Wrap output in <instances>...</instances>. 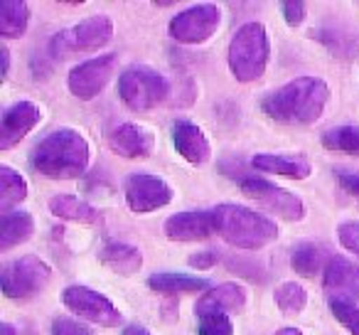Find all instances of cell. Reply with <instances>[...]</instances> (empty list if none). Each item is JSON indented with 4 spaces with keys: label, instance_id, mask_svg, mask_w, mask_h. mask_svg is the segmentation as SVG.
Listing matches in <instances>:
<instances>
[{
    "label": "cell",
    "instance_id": "obj_29",
    "mask_svg": "<svg viewBox=\"0 0 359 335\" xmlns=\"http://www.w3.org/2000/svg\"><path fill=\"white\" fill-rule=\"evenodd\" d=\"M197 315V335H234V323L226 313L202 310Z\"/></svg>",
    "mask_w": 359,
    "mask_h": 335
},
{
    "label": "cell",
    "instance_id": "obj_13",
    "mask_svg": "<svg viewBox=\"0 0 359 335\" xmlns=\"http://www.w3.org/2000/svg\"><path fill=\"white\" fill-rule=\"evenodd\" d=\"M170 242H202L217 235L215 210H187L168 217L163 225Z\"/></svg>",
    "mask_w": 359,
    "mask_h": 335
},
{
    "label": "cell",
    "instance_id": "obj_26",
    "mask_svg": "<svg viewBox=\"0 0 359 335\" xmlns=\"http://www.w3.org/2000/svg\"><path fill=\"white\" fill-rule=\"evenodd\" d=\"M27 197V180L11 165H0V210L3 215L13 212V207L20 205Z\"/></svg>",
    "mask_w": 359,
    "mask_h": 335
},
{
    "label": "cell",
    "instance_id": "obj_25",
    "mask_svg": "<svg viewBox=\"0 0 359 335\" xmlns=\"http://www.w3.org/2000/svg\"><path fill=\"white\" fill-rule=\"evenodd\" d=\"M30 25V6L25 0H3L0 3V35L18 40Z\"/></svg>",
    "mask_w": 359,
    "mask_h": 335
},
{
    "label": "cell",
    "instance_id": "obj_22",
    "mask_svg": "<svg viewBox=\"0 0 359 335\" xmlns=\"http://www.w3.org/2000/svg\"><path fill=\"white\" fill-rule=\"evenodd\" d=\"M332 256L327 254V247L318 244V242H300L290 251V266L295 274L305 276V279H315L325 266L330 264Z\"/></svg>",
    "mask_w": 359,
    "mask_h": 335
},
{
    "label": "cell",
    "instance_id": "obj_36",
    "mask_svg": "<svg viewBox=\"0 0 359 335\" xmlns=\"http://www.w3.org/2000/svg\"><path fill=\"white\" fill-rule=\"evenodd\" d=\"M123 335H153L150 333L145 325H140V323H130V325H126L123 328Z\"/></svg>",
    "mask_w": 359,
    "mask_h": 335
},
{
    "label": "cell",
    "instance_id": "obj_5",
    "mask_svg": "<svg viewBox=\"0 0 359 335\" xmlns=\"http://www.w3.org/2000/svg\"><path fill=\"white\" fill-rule=\"evenodd\" d=\"M170 94V81L158 70L145 65H133L118 77V96L128 109L150 111L163 104Z\"/></svg>",
    "mask_w": 359,
    "mask_h": 335
},
{
    "label": "cell",
    "instance_id": "obj_37",
    "mask_svg": "<svg viewBox=\"0 0 359 335\" xmlns=\"http://www.w3.org/2000/svg\"><path fill=\"white\" fill-rule=\"evenodd\" d=\"M0 57H3V79H8V74H11V50L0 47Z\"/></svg>",
    "mask_w": 359,
    "mask_h": 335
},
{
    "label": "cell",
    "instance_id": "obj_9",
    "mask_svg": "<svg viewBox=\"0 0 359 335\" xmlns=\"http://www.w3.org/2000/svg\"><path fill=\"white\" fill-rule=\"evenodd\" d=\"M219 22H222L219 6L197 3V6L177 13V15L170 20L168 32L180 45H202V42H207L215 35Z\"/></svg>",
    "mask_w": 359,
    "mask_h": 335
},
{
    "label": "cell",
    "instance_id": "obj_19",
    "mask_svg": "<svg viewBox=\"0 0 359 335\" xmlns=\"http://www.w3.org/2000/svg\"><path fill=\"white\" fill-rule=\"evenodd\" d=\"M256 171L271 173V176H283L290 180H305V178L313 173L310 168V160L303 155H273V153H261L254 155L251 160Z\"/></svg>",
    "mask_w": 359,
    "mask_h": 335
},
{
    "label": "cell",
    "instance_id": "obj_23",
    "mask_svg": "<svg viewBox=\"0 0 359 335\" xmlns=\"http://www.w3.org/2000/svg\"><path fill=\"white\" fill-rule=\"evenodd\" d=\"M35 232V220L30 212L13 210L6 212L0 220V251H11L13 247L27 242Z\"/></svg>",
    "mask_w": 359,
    "mask_h": 335
},
{
    "label": "cell",
    "instance_id": "obj_30",
    "mask_svg": "<svg viewBox=\"0 0 359 335\" xmlns=\"http://www.w3.org/2000/svg\"><path fill=\"white\" fill-rule=\"evenodd\" d=\"M330 310L334 318L342 323V328H347L349 335H359V308L347 301H330Z\"/></svg>",
    "mask_w": 359,
    "mask_h": 335
},
{
    "label": "cell",
    "instance_id": "obj_8",
    "mask_svg": "<svg viewBox=\"0 0 359 335\" xmlns=\"http://www.w3.org/2000/svg\"><path fill=\"white\" fill-rule=\"evenodd\" d=\"M241 192H244L249 200H254L256 205H261L264 210L273 212L276 217L285 222H300L305 217V202L300 200L295 192L285 190V188H278L273 183L264 180V178H241L239 180Z\"/></svg>",
    "mask_w": 359,
    "mask_h": 335
},
{
    "label": "cell",
    "instance_id": "obj_31",
    "mask_svg": "<svg viewBox=\"0 0 359 335\" xmlns=\"http://www.w3.org/2000/svg\"><path fill=\"white\" fill-rule=\"evenodd\" d=\"M52 335H94V330L86 328L79 320L60 315V318L52 320Z\"/></svg>",
    "mask_w": 359,
    "mask_h": 335
},
{
    "label": "cell",
    "instance_id": "obj_35",
    "mask_svg": "<svg viewBox=\"0 0 359 335\" xmlns=\"http://www.w3.org/2000/svg\"><path fill=\"white\" fill-rule=\"evenodd\" d=\"M187 261H190V266H195V269H212V266L219 261V254L207 249V251H200V254H192Z\"/></svg>",
    "mask_w": 359,
    "mask_h": 335
},
{
    "label": "cell",
    "instance_id": "obj_3",
    "mask_svg": "<svg viewBox=\"0 0 359 335\" xmlns=\"http://www.w3.org/2000/svg\"><path fill=\"white\" fill-rule=\"evenodd\" d=\"M217 217V235L236 249H264L278 239V227L271 217L244 205L212 207Z\"/></svg>",
    "mask_w": 359,
    "mask_h": 335
},
{
    "label": "cell",
    "instance_id": "obj_16",
    "mask_svg": "<svg viewBox=\"0 0 359 335\" xmlns=\"http://www.w3.org/2000/svg\"><path fill=\"white\" fill-rule=\"evenodd\" d=\"M109 145L121 158H128V160L148 158L155 148V133L148 126L121 124L109 133Z\"/></svg>",
    "mask_w": 359,
    "mask_h": 335
},
{
    "label": "cell",
    "instance_id": "obj_27",
    "mask_svg": "<svg viewBox=\"0 0 359 335\" xmlns=\"http://www.w3.org/2000/svg\"><path fill=\"white\" fill-rule=\"evenodd\" d=\"M320 140L332 153L359 155V126H334L325 131Z\"/></svg>",
    "mask_w": 359,
    "mask_h": 335
},
{
    "label": "cell",
    "instance_id": "obj_33",
    "mask_svg": "<svg viewBox=\"0 0 359 335\" xmlns=\"http://www.w3.org/2000/svg\"><path fill=\"white\" fill-rule=\"evenodd\" d=\"M337 235L344 249H349L354 256H359V222H342Z\"/></svg>",
    "mask_w": 359,
    "mask_h": 335
},
{
    "label": "cell",
    "instance_id": "obj_4",
    "mask_svg": "<svg viewBox=\"0 0 359 335\" xmlns=\"http://www.w3.org/2000/svg\"><path fill=\"white\" fill-rule=\"evenodd\" d=\"M271 42L264 22H244L229 42V70L236 81L251 84L261 79L269 67Z\"/></svg>",
    "mask_w": 359,
    "mask_h": 335
},
{
    "label": "cell",
    "instance_id": "obj_1",
    "mask_svg": "<svg viewBox=\"0 0 359 335\" xmlns=\"http://www.w3.org/2000/svg\"><path fill=\"white\" fill-rule=\"evenodd\" d=\"M330 86L320 77H298L261 99V111L276 124L310 126L323 116Z\"/></svg>",
    "mask_w": 359,
    "mask_h": 335
},
{
    "label": "cell",
    "instance_id": "obj_2",
    "mask_svg": "<svg viewBox=\"0 0 359 335\" xmlns=\"http://www.w3.org/2000/svg\"><path fill=\"white\" fill-rule=\"evenodd\" d=\"M89 140L76 129H57L32 148V171L50 180H76L89 168Z\"/></svg>",
    "mask_w": 359,
    "mask_h": 335
},
{
    "label": "cell",
    "instance_id": "obj_6",
    "mask_svg": "<svg viewBox=\"0 0 359 335\" xmlns=\"http://www.w3.org/2000/svg\"><path fill=\"white\" fill-rule=\"evenodd\" d=\"M114 37V22L106 15H91L81 20L79 25L62 30L52 37L50 52L55 60H65V57L74 55V52H91L106 47Z\"/></svg>",
    "mask_w": 359,
    "mask_h": 335
},
{
    "label": "cell",
    "instance_id": "obj_32",
    "mask_svg": "<svg viewBox=\"0 0 359 335\" xmlns=\"http://www.w3.org/2000/svg\"><path fill=\"white\" fill-rule=\"evenodd\" d=\"M280 13H283V20L290 27H298L303 25L305 15H308V6L303 0H285V3H280Z\"/></svg>",
    "mask_w": 359,
    "mask_h": 335
},
{
    "label": "cell",
    "instance_id": "obj_24",
    "mask_svg": "<svg viewBox=\"0 0 359 335\" xmlns=\"http://www.w3.org/2000/svg\"><path fill=\"white\" fill-rule=\"evenodd\" d=\"M50 212L60 220L79 222V225H94L99 222V210L89 202L79 200L76 195H55L50 200Z\"/></svg>",
    "mask_w": 359,
    "mask_h": 335
},
{
    "label": "cell",
    "instance_id": "obj_7",
    "mask_svg": "<svg viewBox=\"0 0 359 335\" xmlns=\"http://www.w3.org/2000/svg\"><path fill=\"white\" fill-rule=\"evenodd\" d=\"M52 279V266L40 256H20L15 261H8L0 274L3 294L13 301H25L40 294Z\"/></svg>",
    "mask_w": 359,
    "mask_h": 335
},
{
    "label": "cell",
    "instance_id": "obj_21",
    "mask_svg": "<svg viewBox=\"0 0 359 335\" xmlns=\"http://www.w3.org/2000/svg\"><path fill=\"white\" fill-rule=\"evenodd\" d=\"M148 289L155 294L165 296H177V294H195V291H210L212 281L200 279V276L190 274H175V271H158V274L148 276Z\"/></svg>",
    "mask_w": 359,
    "mask_h": 335
},
{
    "label": "cell",
    "instance_id": "obj_12",
    "mask_svg": "<svg viewBox=\"0 0 359 335\" xmlns=\"http://www.w3.org/2000/svg\"><path fill=\"white\" fill-rule=\"evenodd\" d=\"M116 72V55H101L94 60H86L81 65H76L67 77V86H69L72 96L81 101L96 99L101 91L106 89V84L111 81Z\"/></svg>",
    "mask_w": 359,
    "mask_h": 335
},
{
    "label": "cell",
    "instance_id": "obj_17",
    "mask_svg": "<svg viewBox=\"0 0 359 335\" xmlns=\"http://www.w3.org/2000/svg\"><path fill=\"white\" fill-rule=\"evenodd\" d=\"M172 143L175 150L192 165H205L212 158V148L205 131L197 124H192V121H175Z\"/></svg>",
    "mask_w": 359,
    "mask_h": 335
},
{
    "label": "cell",
    "instance_id": "obj_10",
    "mask_svg": "<svg viewBox=\"0 0 359 335\" xmlns=\"http://www.w3.org/2000/svg\"><path fill=\"white\" fill-rule=\"evenodd\" d=\"M62 303L79 318L101 325V328H114L121 323V310L104 294L89 286H67L62 291Z\"/></svg>",
    "mask_w": 359,
    "mask_h": 335
},
{
    "label": "cell",
    "instance_id": "obj_11",
    "mask_svg": "<svg viewBox=\"0 0 359 335\" xmlns=\"http://www.w3.org/2000/svg\"><path fill=\"white\" fill-rule=\"evenodd\" d=\"M126 202L133 212L138 215H148L160 207L170 205L175 197V190L170 188L168 180L158 176H150V173H133V176L126 178Z\"/></svg>",
    "mask_w": 359,
    "mask_h": 335
},
{
    "label": "cell",
    "instance_id": "obj_28",
    "mask_svg": "<svg viewBox=\"0 0 359 335\" xmlns=\"http://www.w3.org/2000/svg\"><path fill=\"white\" fill-rule=\"evenodd\" d=\"M273 298H276V306L280 308V313L298 315V313H303V308L308 306V291L300 284H295V281H285V284H280L278 289H276Z\"/></svg>",
    "mask_w": 359,
    "mask_h": 335
},
{
    "label": "cell",
    "instance_id": "obj_34",
    "mask_svg": "<svg viewBox=\"0 0 359 335\" xmlns=\"http://www.w3.org/2000/svg\"><path fill=\"white\" fill-rule=\"evenodd\" d=\"M334 176H337L339 188H342L349 197H354V200L359 202V173L347 171V168H337V171H334Z\"/></svg>",
    "mask_w": 359,
    "mask_h": 335
},
{
    "label": "cell",
    "instance_id": "obj_20",
    "mask_svg": "<svg viewBox=\"0 0 359 335\" xmlns=\"http://www.w3.org/2000/svg\"><path fill=\"white\" fill-rule=\"evenodd\" d=\"M99 261L116 274L133 276L143 266V254L138 247L126 244V242H106L99 249Z\"/></svg>",
    "mask_w": 359,
    "mask_h": 335
},
{
    "label": "cell",
    "instance_id": "obj_39",
    "mask_svg": "<svg viewBox=\"0 0 359 335\" xmlns=\"http://www.w3.org/2000/svg\"><path fill=\"white\" fill-rule=\"evenodd\" d=\"M3 335H18L15 333V325H13V323H3Z\"/></svg>",
    "mask_w": 359,
    "mask_h": 335
},
{
    "label": "cell",
    "instance_id": "obj_14",
    "mask_svg": "<svg viewBox=\"0 0 359 335\" xmlns=\"http://www.w3.org/2000/svg\"><path fill=\"white\" fill-rule=\"evenodd\" d=\"M42 121V109L32 101H15L3 111L0 119V150L18 145Z\"/></svg>",
    "mask_w": 359,
    "mask_h": 335
},
{
    "label": "cell",
    "instance_id": "obj_15",
    "mask_svg": "<svg viewBox=\"0 0 359 335\" xmlns=\"http://www.w3.org/2000/svg\"><path fill=\"white\" fill-rule=\"evenodd\" d=\"M323 289L330 301H359V266L344 256H332L323 271Z\"/></svg>",
    "mask_w": 359,
    "mask_h": 335
},
{
    "label": "cell",
    "instance_id": "obj_18",
    "mask_svg": "<svg viewBox=\"0 0 359 335\" xmlns=\"http://www.w3.org/2000/svg\"><path fill=\"white\" fill-rule=\"evenodd\" d=\"M246 308V291L239 284H219L215 289H210L207 294H202V298L197 301L195 313L202 310H217V313H241Z\"/></svg>",
    "mask_w": 359,
    "mask_h": 335
},
{
    "label": "cell",
    "instance_id": "obj_38",
    "mask_svg": "<svg viewBox=\"0 0 359 335\" xmlns=\"http://www.w3.org/2000/svg\"><path fill=\"white\" fill-rule=\"evenodd\" d=\"M276 335H305L303 330H298V328H280Z\"/></svg>",
    "mask_w": 359,
    "mask_h": 335
}]
</instances>
